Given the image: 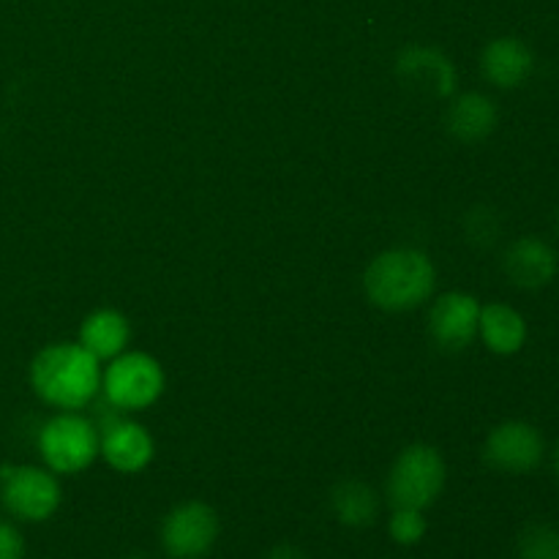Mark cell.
Here are the masks:
<instances>
[{
  "label": "cell",
  "mask_w": 559,
  "mask_h": 559,
  "mask_svg": "<svg viewBox=\"0 0 559 559\" xmlns=\"http://www.w3.org/2000/svg\"><path fill=\"white\" fill-rule=\"evenodd\" d=\"M31 385L47 404L74 413L102 391V366L82 344H49L33 358Z\"/></svg>",
  "instance_id": "1"
},
{
  "label": "cell",
  "mask_w": 559,
  "mask_h": 559,
  "mask_svg": "<svg viewBox=\"0 0 559 559\" xmlns=\"http://www.w3.org/2000/svg\"><path fill=\"white\" fill-rule=\"evenodd\" d=\"M366 295L385 311H409L431 298L437 287V267L424 251L391 249L374 257L364 276Z\"/></svg>",
  "instance_id": "2"
},
{
  "label": "cell",
  "mask_w": 559,
  "mask_h": 559,
  "mask_svg": "<svg viewBox=\"0 0 559 559\" xmlns=\"http://www.w3.org/2000/svg\"><path fill=\"white\" fill-rule=\"evenodd\" d=\"M448 469L440 451L431 445H409L399 453L388 475V497L393 508H415L426 511L435 506L440 491L445 489Z\"/></svg>",
  "instance_id": "3"
},
{
  "label": "cell",
  "mask_w": 559,
  "mask_h": 559,
  "mask_svg": "<svg viewBox=\"0 0 559 559\" xmlns=\"http://www.w3.org/2000/svg\"><path fill=\"white\" fill-rule=\"evenodd\" d=\"M102 448V435L87 418L60 413L38 431V453L52 473L74 475L93 464Z\"/></svg>",
  "instance_id": "4"
},
{
  "label": "cell",
  "mask_w": 559,
  "mask_h": 559,
  "mask_svg": "<svg viewBox=\"0 0 559 559\" xmlns=\"http://www.w3.org/2000/svg\"><path fill=\"white\" fill-rule=\"evenodd\" d=\"M102 391L115 409H145L164 393V369L153 355H118L102 374Z\"/></svg>",
  "instance_id": "5"
},
{
  "label": "cell",
  "mask_w": 559,
  "mask_h": 559,
  "mask_svg": "<svg viewBox=\"0 0 559 559\" xmlns=\"http://www.w3.org/2000/svg\"><path fill=\"white\" fill-rule=\"evenodd\" d=\"M0 497L22 522H44L60 508V484L47 469L9 464L0 467Z\"/></svg>",
  "instance_id": "6"
},
{
  "label": "cell",
  "mask_w": 559,
  "mask_h": 559,
  "mask_svg": "<svg viewBox=\"0 0 559 559\" xmlns=\"http://www.w3.org/2000/svg\"><path fill=\"white\" fill-rule=\"evenodd\" d=\"M546 442L538 426L527 420H506L495 426L484 442V459L491 469L506 475H527L540 467Z\"/></svg>",
  "instance_id": "7"
},
{
  "label": "cell",
  "mask_w": 559,
  "mask_h": 559,
  "mask_svg": "<svg viewBox=\"0 0 559 559\" xmlns=\"http://www.w3.org/2000/svg\"><path fill=\"white\" fill-rule=\"evenodd\" d=\"M218 538V516L205 502H183L167 513L162 524V544L169 557L197 559L211 551Z\"/></svg>",
  "instance_id": "8"
},
{
  "label": "cell",
  "mask_w": 559,
  "mask_h": 559,
  "mask_svg": "<svg viewBox=\"0 0 559 559\" xmlns=\"http://www.w3.org/2000/svg\"><path fill=\"white\" fill-rule=\"evenodd\" d=\"M480 304L469 293H445L429 311V333L442 349H467L478 336Z\"/></svg>",
  "instance_id": "9"
},
{
  "label": "cell",
  "mask_w": 559,
  "mask_h": 559,
  "mask_svg": "<svg viewBox=\"0 0 559 559\" xmlns=\"http://www.w3.org/2000/svg\"><path fill=\"white\" fill-rule=\"evenodd\" d=\"M502 271L519 289H544L559 273L557 249L535 235L519 238L508 246L502 257Z\"/></svg>",
  "instance_id": "10"
},
{
  "label": "cell",
  "mask_w": 559,
  "mask_h": 559,
  "mask_svg": "<svg viewBox=\"0 0 559 559\" xmlns=\"http://www.w3.org/2000/svg\"><path fill=\"white\" fill-rule=\"evenodd\" d=\"M98 435H102L98 453L118 473L134 475L151 464L153 437L140 424H131V420L123 418H109L104 429H98Z\"/></svg>",
  "instance_id": "11"
},
{
  "label": "cell",
  "mask_w": 559,
  "mask_h": 559,
  "mask_svg": "<svg viewBox=\"0 0 559 559\" xmlns=\"http://www.w3.org/2000/svg\"><path fill=\"white\" fill-rule=\"evenodd\" d=\"M480 71L495 87L513 91L533 76L535 55L522 38L500 36L486 44L484 55H480Z\"/></svg>",
  "instance_id": "12"
},
{
  "label": "cell",
  "mask_w": 559,
  "mask_h": 559,
  "mask_svg": "<svg viewBox=\"0 0 559 559\" xmlns=\"http://www.w3.org/2000/svg\"><path fill=\"white\" fill-rule=\"evenodd\" d=\"M399 76H402L407 85H413L415 91H424L429 96L448 98L456 91V69L448 60V55H442L440 49L431 47H409L399 55Z\"/></svg>",
  "instance_id": "13"
},
{
  "label": "cell",
  "mask_w": 559,
  "mask_h": 559,
  "mask_svg": "<svg viewBox=\"0 0 559 559\" xmlns=\"http://www.w3.org/2000/svg\"><path fill=\"white\" fill-rule=\"evenodd\" d=\"M527 320L508 304L480 306L478 336L495 355H516L527 344Z\"/></svg>",
  "instance_id": "14"
},
{
  "label": "cell",
  "mask_w": 559,
  "mask_h": 559,
  "mask_svg": "<svg viewBox=\"0 0 559 559\" xmlns=\"http://www.w3.org/2000/svg\"><path fill=\"white\" fill-rule=\"evenodd\" d=\"M497 120H500L497 104L484 93H462L453 98L445 115L448 131L462 142L486 140L497 129Z\"/></svg>",
  "instance_id": "15"
},
{
  "label": "cell",
  "mask_w": 559,
  "mask_h": 559,
  "mask_svg": "<svg viewBox=\"0 0 559 559\" xmlns=\"http://www.w3.org/2000/svg\"><path fill=\"white\" fill-rule=\"evenodd\" d=\"M129 338H131L129 320L115 309L93 311L80 328V344L96 360H107V358H118V355H123Z\"/></svg>",
  "instance_id": "16"
},
{
  "label": "cell",
  "mask_w": 559,
  "mask_h": 559,
  "mask_svg": "<svg viewBox=\"0 0 559 559\" xmlns=\"http://www.w3.org/2000/svg\"><path fill=\"white\" fill-rule=\"evenodd\" d=\"M333 513L347 527H369L380 513V500L374 489L360 480H344L333 489Z\"/></svg>",
  "instance_id": "17"
},
{
  "label": "cell",
  "mask_w": 559,
  "mask_h": 559,
  "mask_svg": "<svg viewBox=\"0 0 559 559\" xmlns=\"http://www.w3.org/2000/svg\"><path fill=\"white\" fill-rule=\"evenodd\" d=\"M519 559H559V527L555 524H530L519 535Z\"/></svg>",
  "instance_id": "18"
},
{
  "label": "cell",
  "mask_w": 559,
  "mask_h": 559,
  "mask_svg": "<svg viewBox=\"0 0 559 559\" xmlns=\"http://www.w3.org/2000/svg\"><path fill=\"white\" fill-rule=\"evenodd\" d=\"M391 535L396 544L415 546L426 535V516L424 511L415 508H396L391 516Z\"/></svg>",
  "instance_id": "19"
},
{
  "label": "cell",
  "mask_w": 559,
  "mask_h": 559,
  "mask_svg": "<svg viewBox=\"0 0 559 559\" xmlns=\"http://www.w3.org/2000/svg\"><path fill=\"white\" fill-rule=\"evenodd\" d=\"M0 559H25V540L9 522H0Z\"/></svg>",
  "instance_id": "20"
},
{
  "label": "cell",
  "mask_w": 559,
  "mask_h": 559,
  "mask_svg": "<svg viewBox=\"0 0 559 559\" xmlns=\"http://www.w3.org/2000/svg\"><path fill=\"white\" fill-rule=\"evenodd\" d=\"M267 559H306L304 551L298 549V546H289V544H282L276 546V549L271 551V557Z\"/></svg>",
  "instance_id": "21"
},
{
  "label": "cell",
  "mask_w": 559,
  "mask_h": 559,
  "mask_svg": "<svg viewBox=\"0 0 559 559\" xmlns=\"http://www.w3.org/2000/svg\"><path fill=\"white\" fill-rule=\"evenodd\" d=\"M555 469H557V478H559V440H557V448H555Z\"/></svg>",
  "instance_id": "22"
},
{
  "label": "cell",
  "mask_w": 559,
  "mask_h": 559,
  "mask_svg": "<svg viewBox=\"0 0 559 559\" xmlns=\"http://www.w3.org/2000/svg\"><path fill=\"white\" fill-rule=\"evenodd\" d=\"M557 233H559V211H557Z\"/></svg>",
  "instance_id": "23"
},
{
  "label": "cell",
  "mask_w": 559,
  "mask_h": 559,
  "mask_svg": "<svg viewBox=\"0 0 559 559\" xmlns=\"http://www.w3.org/2000/svg\"><path fill=\"white\" fill-rule=\"evenodd\" d=\"M129 559H142V557H129Z\"/></svg>",
  "instance_id": "24"
}]
</instances>
